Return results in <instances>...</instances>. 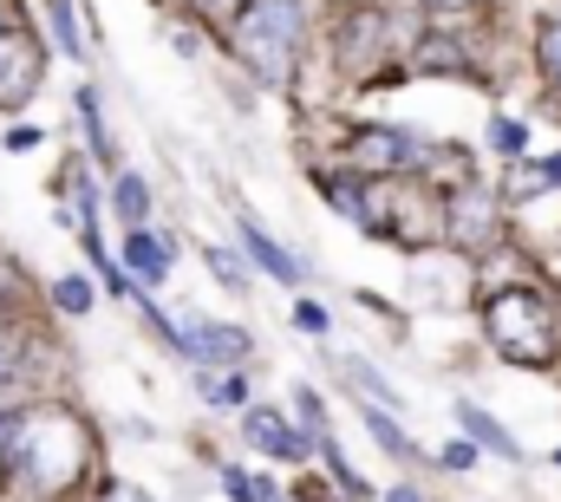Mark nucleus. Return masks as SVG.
I'll return each mask as SVG.
<instances>
[{
  "label": "nucleus",
  "mask_w": 561,
  "mask_h": 502,
  "mask_svg": "<svg viewBox=\"0 0 561 502\" xmlns=\"http://www.w3.org/2000/svg\"><path fill=\"white\" fill-rule=\"evenodd\" d=\"M13 464H20L26 497H59V490L85 470V424L66 418V411H46L39 424L20 418V450H13Z\"/></svg>",
  "instance_id": "1"
},
{
  "label": "nucleus",
  "mask_w": 561,
  "mask_h": 502,
  "mask_svg": "<svg viewBox=\"0 0 561 502\" xmlns=\"http://www.w3.org/2000/svg\"><path fill=\"white\" fill-rule=\"evenodd\" d=\"M483 327H490V346L510 366H549L556 360V307L536 287H503L483 307Z\"/></svg>",
  "instance_id": "2"
},
{
  "label": "nucleus",
  "mask_w": 561,
  "mask_h": 502,
  "mask_svg": "<svg viewBox=\"0 0 561 502\" xmlns=\"http://www.w3.org/2000/svg\"><path fill=\"white\" fill-rule=\"evenodd\" d=\"M300 33H307L300 0H255V7H242V20H236V53H242V66H249L262 85H280V79L294 72Z\"/></svg>",
  "instance_id": "3"
},
{
  "label": "nucleus",
  "mask_w": 561,
  "mask_h": 502,
  "mask_svg": "<svg viewBox=\"0 0 561 502\" xmlns=\"http://www.w3.org/2000/svg\"><path fill=\"white\" fill-rule=\"evenodd\" d=\"M39 79H46V53H39V39H33L26 26H0V105L20 112V105L39 92Z\"/></svg>",
  "instance_id": "4"
},
{
  "label": "nucleus",
  "mask_w": 561,
  "mask_h": 502,
  "mask_svg": "<svg viewBox=\"0 0 561 502\" xmlns=\"http://www.w3.org/2000/svg\"><path fill=\"white\" fill-rule=\"evenodd\" d=\"M176 346L203 366H242L249 360V333L242 327H222V320H183L176 327Z\"/></svg>",
  "instance_id": "5"
},
{
  "label": "nucleus",
  "mask_w": 561,
  "mask_h": 502,
  "mask_svg": "<svg viewBox=\"0 0 561 502\" xmlns=\"http://www.w3.org/2000/svg\"><path fill=\"white\" fill-rule=\"evenodd\" d=\"M419 157V137H405V130H359L353 137V163H366V170H412Z\"/></svg>",
  "instance_id": "6"
},
{
  "label": "nucleus",
  "mask_w": 561,
  "mask_h": 502,
  "mask_svg": "<svg viewBox=\"0 0 561 502\" xmlns=\"http://www.w3.org/2000/svg\"><path fill=\"white\" fill-rule=\"evenodd\" d=\"M242 437L255 444V450H268V457H280V464H294V457H307V437H294L287 424H280L275 411H242Z\"/></svg>",
  "instance_id": "7"
},
{
  "label": "nucleus",
  "mask_w": 561,
  "mask_h": 502,
  "mask_svg": "<svg viewBox=\"0 0 561 502\" xmlns=\"http://www.w3.org/2000/svg\"><path fill=\"white\" fill-rule=\"evenodd\" d=\"M379 26H386V20H379L373 7L353 13V20L340 26V66H346V72H366V66H373V53H379Z\"/></svg>",
  "instance_id": "8"
},
{
  "label": "nucleus",
  "mask_w": 561,
  "mask_h": 502,
  "mask_svg": "<svg viewBox=\"0 0 561 502\" xmlns=\"http://www.w3.org/2000/svg\"><path fill=\"white\" fill-rule=\"evenodd\" d=\"M125 267L150 281V287H163V274H170V242L157 236V229H131V242H125Z\"/></svg>",
  "instance_id": "9"
},
{
  "label": "nucleus",
  "mask_w": 561,
  "mask_h": 502,
  "mask_svg": "<svg viewBox=\"0 0 561 502\" xmlns=\"http://www.w3.org/2000/svg\"><path fill=\"white\" fill-rule=\"evenodd\" d=\"M242 249L255 254V267H262V274H275V281H287V287L300 281V261H294V254L280 249V242L268 236V229H255L249 216H242Z\"/></svg>",
  "instance_id": "10"
},
{
  "label": "nucleus",
  "mask_w": 561,
  "mask_h": 502,
  "mask_svg": "<svg viewBox=\"0 0 561 502\" xmlns=\"http://www.w3.org/2000/svg\"><path fill=\"white\" fill-rule=\"evenodd\" d=\"M457 424H463V431H470L477 444H490L496 457H523V444H516V437H510V431H503V424H496V418L483 411V404H457Z\"/></svg>",
  "instance_id": "11"
},
{
  "label": "nucleus",
  "mask_w": 561,
  "mask_h": 502,
  "mask_svg": "<svg viewBox=\"0 0 561 502\" xmlns=\"http://www.w3.org/2000/svg\"><path fill=\"white\" fill-rule=\"evenodd\" d=\"M112 209H118L131 229H144V223H150V183H144V176H118V190H112Z\"/></svg>",
  "instance_id": "12"
},
{
  "label": "nucleus",
  "mask_w": 561,
  "mask_h": 502,
  "mask_svg": "<svg viewBox=\"0 0 561 502\" xmlns=\"http://www.w3.org/2000/svg\"><path fill=\"white\" fill-rule=\"evenodd\" d=\"M79 125H85V137H92V157L105 163V157H112V130H105V105H99V92H92V85L79 92Z\"/></svg>",
  "instance_id": "13"
},
{
  "label": "nucleus",
  "mask_w": 561,
  "mask_h": 502,
  "mask_svg": "<svg viewBox=\"0 0 561 502\" xmlns=\"http://www.w3.org/2000/svg\"><path fill=\"white\" fill-rule=\"evenodd\" d=\"M450 223H457V236H470V242H483V236L496 229V216L483 209V196H457V209H450Z\"/></svg>",
  "instance_id": "14"
},
{
  "label": "nucleus",
  "mask_w": 561,
  "mask_h": 502,
  "mask_svg": "<svg viewBox=\"0 0 561 502\" xmlns=\"http://www.w3.org/2000/svg\"><path fill=\"white\" fill-rule=\"evenodd\" d=\"M366 431H373V437H379V444H386L392 457H419V444H412V437H405V431H399V424H392L386 411H366Z\"/></svg>",
  "instance_id": "15"
},
{
  "label": "nucleus",
  "mask_w": 561,
  "mask_h": 502,
  "mask_svg": "<svg viewBox=\"0 0 561 502\" xmlns=\"http://www.w3.org/2000/svg\"><path fill=\"white\" fill-rule=\"evenodd\" d=\"M53 300H59V313H85L92 307V287L79 274H66V281H53Z\"/></svg>",
  "instance_id": "16"
},
{
  "label": "nucleus",
  "mask_w": 561,
  "mask_h": 502,
  "mask_svg": "<svg viewBox=\"0 0 561 502\" xmlns=\"http://www.w3.org/2000/svg\"><path fill=\"white\" fill-rule=\"evenodd\" d=\"M53 33H59V46H66L72 59H85V46H79V26H72V0H53Z\"/></svg>",
  "instance_id": "17"
},
{
  "label": "nucleus",
  "mask_w": 561,
  "mask_h": 502,
  "mask_svg": "<svg viewBox=\"0 0 561 502\" xmlns=\"http://www.w3.org/2000/svg\"><path fill=\"white\" fill-rule=\"evenodd\" d=\"M13 450H20V411H0V477L13 470Z\"/></svg>",
  "instance_id": "18"
},
{
  "label": "nucleus",
  "mask_w": 561,
  "mask_h": 502,
  "mask_svg": "<svg viewBox=\"0 0 561 502\" xmlns=\"http://www.w3.org/2000/svg\"><path fill=\"white\" fill-rule=\"evenodd\" d=\"M294 411H300V424H307V431L320 437V424H327V418H320V391H307V385H294Z\"/></svg>",
  "instance_id": "19"
},
{
  "label": "nucleus",
  "mask_w": 561,
  "mask_h": 502,
  "mask_svg": "<svg viewBox=\"0 0 561 502\" xmlns=\"http://www.w3.org/2000/svg\"><path fill=\"white\" fill-rule=\"evenodd\" d=\"M203 261H209V274H216L222 287H242V267L229 261V249H203Z\"/></svg>",
  "instance_id": "20"
},
{
  "label": "nucleus",
  "mask_w": 561,
  "mask_h": 502,
  "mask_svg": "<svg viewBox=\"0 0 561 502\" xmlns=\"http://www.w3.org/2000/svg\"><path fill=\"white\" fill-rule=\"evenodd\" d=\"M346 373H353V385H366V391H373V398H386V411H392V385H386V378L373 373V366H359V360H353V366H346Z\"/></svg>",
  "instance_id": "21"
},
{
  "label": "nucleus",
  "mask_w": 561,
  "mask_h": 502,
  "mask_svg": "<svg viewBox=\"0 0 561 502\" xmlns=\"http://www.w3.org/2000/svg\"><path fill=\"white\" fill-rule=\"evenodd\" d=\"M294 327H300V333H327V307H313V300H294Z\"/></svg>",
  "instance_id": "22"
},
{
  "label": "nucleus",
  "mask_w": 561,
  "mask_h": 502,
  "mask_svg": "<svg viewBox=\"0 0 561 502\" xmlns=\"http://www.w3.org/2000/svg\"><path fill=\"white\" fill-rule=\"evenodd\" d=\"M542 66L561 79V20H549V26H542Z\"/></svg>",
  "instance_id": "23"
},
{
  "label": "nucleus",
  "mask_w": 561,
  "mask_h": 502,
  "mask_svg": "<svg viewBox=\"0 0 561 502\" xmlns=\"http://www.w3.org/2000/svg\"><path fill=\"white\" fill-rule=\"evenodd\" d=\"M437 464H444V470H470V464H477V444H444Z\"/></svg>",
  "instance_id": "24"
},
{
  "label": "nucleus",
  "mask_w": 561,
  "mask_h": 502,
  "mask_svg": "<svg viewBox=\"0 0 561 502\" xmlns=\"http://www.w3.org/2000/svg\"><path fill=\"white\" fill-rule=\"evenodd\" d=\"M496 144H503V157H523V125L516 118H496Z\"/></svg>",
  "instance_id": "25"
},
{
  "label": "nucleus",
  "mask_w": 561,
  "mask_h": 502,
  "mask_svg": "<svg viewBox=\"0 0 561 502\" xmlns=\"http://www.w3.org/2000/svg\"><path fill=\"white\" fill-rule=\"evenodd\" d=\"M209 398H216V404H236V398H242V385H236V378H209Z\"/></svg>",
  "instance_id": "26"
},
{
  "label": "nucleus",
  "mask_w": 561,
  "mask_h": 502,
  "mask_svg": "<svg viewBox=\"0 0 561 502\" xmlns=\"http://www.w3.org/2000/svg\"><path fill=\"white\" fill-rule=\"evenodd\" d=\"M222 483H229V497H236V502H255V483H249V477H242V470H229V477H222Z\"/></svg>",
  "instance_id": "27"
},
{
  "label": "nucleus",
  "mask_w": 561,
  "mask_h": 502,
  "mask_svg": "<svg viewBox=\"0 0 561 502\" xmlns=\"http://www.w3.org/2000/svg\"><path fill=\"white\" fill-rule=\"evenodd\" d=\"M7 391H13V373H7V366H0V398H7Z\"/></svg>",
  "instance_id": "28"
},
{
  "label": "nucleus",
  "mask_w": 561,
  "mask_h": 502,
  "mask_svg": "<svg viewBox=\"0 0 561 502\" xmlns=\"http://www.w3.org/2000/svg\"><path fill=\"white\" fill-rule=\"evenodd\" d=\"M431 7H470V0H431Z\"/></svg>",
  "instance_id": "29"
},
{
  "label": "nucleus",
  "mask_w": 561,
  "mask_h": 502,
  "mask_svg": "<svg viewBox=\"0 0 561 502\" xmlns=\"http://www.w3.org/2000/svg\"><path fill=\"white\" fill-rule=\"evenodd\" d=\"M196 7H222V0H196Z\"/></svg>",
  "instance_id": "30"
},
{
  "label": "nucleus",
  "mask_w": 561,
  "mask_h": 502,
  "mask_svg": "<svg viewBox=\"0 0 561 502\" xmlns=\"http://www.w3.org/2000/svg\"><path fill=\"white\" fill-rule=\"evenodd\" d=\"M556 464H561V450H556Z\"/></svg>",
  "instance_id": "31"
}]
</instances>
